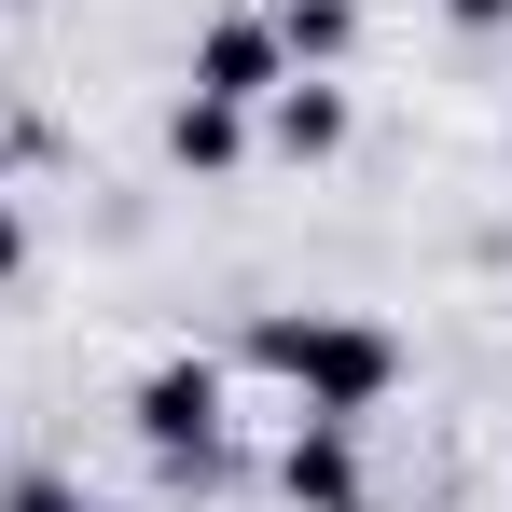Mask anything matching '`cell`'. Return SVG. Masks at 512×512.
<instances>
[{"label": "cell", "mask_w": 512, "mask_h": 512, "mask_svg": "<svg viewBox=\"0 0 512 512\" xmlns=\"http://www.w3.org/2000/svg\"><path fill=\"white\" fill-rule=\"evenodd\" d=\"M443 14H457L471 42H485V28H512V0H443Z\"/></svg>", "instance_id": "obj_10"}, {"label": "cell", "mask_w": 512, "mask_h": 512, "mask_svg": "<svg viewBox=\"0 0 512 512\" xmlns=\"http://www.w3.org/2000/svg\"><path fill=\"white\" fill-rule=\"evenodd\" d=\"M84 512H111V499H84Z\"/></svg>", "instance_id": "obj_11"}, {"label": "cell", "mask_w": 512, "mask_h": 512, "mask_svg": "<svg viewBox=\"0 0 512 512\" xmlns=\"http://www.w3.org/2000/svg\"><path fill=\"white\" fill-rule=\"evenodd\" d=\"M277 499H291V512H360V499H374V485H360V429L305 416L291 443H277Z\"/></svg>", "instance_id": "obj_4"}, {"label": "cell", "mask_w": 512, "mask_h": 512, "mask_svg": "<svg viewBox=\"0 0 512 512\" xmlns=\"http://www.w3.org/2000/svg\"><path fill=\"white\" fill-rule=\"evenodd\" d=\"M277 42H291V70H346L360 0H277Z\"/></svg>", "instance_id": "obj_7"}, {"label": "cell", "mask_w": 512, "mask_h": 512, "mask_svg": "<svg viewBox=\"0 0 512 512\" xmlns=\"http://www.w3.org/2000/svg\"><path fill=\"white\" fill-rule=\"evenodd\" d=\"M236 360H250V374H277L305 416H346V429H360L388 388H402V346L374 333V319H319V305H305V319H291V305H263Z\"/></svg>", "instance_id": "obj_1"}, {"label": "cell", "mask_w": 512, "mask_h": 512, "mask_svg": "<svg viewBox=\"0 0 512 512\" xmlns=\"http://www.w3.org/2000/svg\"><path fill=\"white\" fill-rule=\"evenodd\" d=\"M125 416H139V443L167 457L180 485H208V471H222V360H153Z\"/></svg>", "instance_id": "obj_2"}, {"label": "cell", "mask_w": 512, "mask_h": 512, "mask_svg": "<svg viewBox=\"0 0 512 512\" xmlns=\"http://www.w3.org/2000/svg\"><path fill=\"white\" fill-rule=\"evenodd\" d=\"M14 277H28V208L0 194V291H14Z\"/></svg>", "instance_id": "obj_9"}, {"label": "cell", "mask_w": 512, "mask_h": 512, "mask_svg": "<svg viewBox=\"0 0 512 512\" xmlns=\"http://www.w3.org/2000/svg\"><path fill=\"white\" fill-rule=\"evenodd\" d=\"M277 84H291V42H277V14H222V28L194 42V97H236V111H263Z\"/></svg>", "instance_id": "obj_3"}, {"label": "cell", "mask_w": 512, "mask_h": 512, "mask_svg": "<svg viewBox=\"0 0 512 512\" xmlns=\"http://www.w3.org/2000/svg\"><path fill=\"white\" fill-rule=\"evenodd\" d=\"M263 139H277L291 167H319V153H346V84H333V70H291V84L263 97Z\"/></svg>", "instance_id": "obj_5"}, {"label": "cell", "mask_w": 512, "mask_h": 512, "mask_svg": "<svg viewBox=\"0 0 512 512\" xmlns=\"http://www.w3.org/2000/svg\"><path fill=\"white\" fill-rule=\"evenodd\" d=\"M0 512H84V485H70V471H14V485H0Z\"/></svg>", "instance_id": "obj_8"}, {"label": "cell", "mask_w": 512, "mask_h": 512, "mask_svg": "<svg viewBox=\"0 0 512 512\" xmlns=\"http://www.w3.org/2000/svg\"><path fill=\"white\" fill-rule=\"evenodd\" d=\"M167 153H180L194 180L250 167V111H236V97H194V84H180V111H167Z\"/></svg>", "instance_id": "obj_6"}]
</instances>
